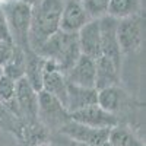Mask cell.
<instances>
[{
    "label": "cell",
    "mask_w": 146,
    "mask_h": 146,
    "mask_svg": "<svg viewBox=\"0 0 146 146\" xmlns=\"http://www.w3.org/2000/svg\"><path fill=\"white\" fill-rule=\"evenodd\" d=\"M3 75L13 79L15 82L25 78V50L19 48L18 45L13 47V56L10 62L3 67Z\"/></svg>",
    "instance_id": "obj_19"
},
{
    "label": "cell",
    "mask_w": 146,
    "mask_h": 146,
    "mask_svg": "<svg viewBox=\"0 0 146 146\" xmlns=\"http://www.w3.org/2000/svg\"><path fill=\"white\" fill-rule=\"evenodd\" d=\"M13 44L12 42H5V41H0V66L5 67L9 62L12 56H13Z\"/></svg>",
    "instance_id": "obj_23"
},
{
    "label": "cell",
    "mask_w": 146,
    "mask_h": 146,
    "mask_svg": "<svg viewBox=\"0 0 146 146\" xmlns=\"http://www.w3.org/2000/svg\"><path fill=\"white\" fill-rule=\"evenodd\" d=\"M78 42L82 56L92 60L101 57V34H100V19H91L78 32Z\"/></svg>",
    "instance_id": "obj_11"
},
{
    "label": "cell",
    "mask_w": 146,
    "mask_h": 146,
    "mask_svg": "<svg viewBox=\"0 0 146 146\" xmlns=\"http://www.w3.org/2000/svg\"><path fill=\"white\" fill-rule=\"evenodd\" d=\"M6 2H9V0H0V5H3V3H6Z\"/></svg>",
    "instance_id": "obj_30"
},
{
    "label": "cell",
    "mask_w": 146,
    "mask_h": 146,
    "mask_svg": "<svg viewBox=\"0 0 146 146\" xmlns=\"http://www.w3.org/2000/svg\"><path fill=\"white\" fill-rule=\"evenodd\" d=\"M44 92L53 95L64 107L67 95V82L62 72H58L56 64L50 60H45V66L42 72V89Z\"/></svg>",
    "instance_id": "obj_12"
},
{
    "label": "cell",
    "mask_w": 146,
    "mask_h": 146,
    "mask_svg": "<svg viewBox=\"0 0 146 146\" xmlns=\"http://www.w3.org/2000/svg\"><path fill=\"white\" fill-rule=\"evenodd\" d=\"M91 19H102L108 16L110 0H79Z\"/></svg>",
    "instance_id": "obj_20"
},
{
    "label": "cell",
    "mask_w": 146,
    "mask_h": 146,
    "mask_svg": "<svg viewBox=\"0 0 146 146\" xmlns=\"http://www.w3.org/2000/svg\"><path fill=\"white\" fill-rule=\"evenodd\" d=\"M64 78L70 85L95 89V60L80 54L76 63L64 73Z\"/></svg>",
    "instance_id": "obj_9"
},
{
    "label": "cell",
    "mask_w": 146,
    "mask_h": 146,
    "mask_svg": "<svg viewBox=\"0 0 146 146\" xmlns=\"http://www.w3.org/2000/svg\"><path fill=\"white\" fill-rule=\"evenodd\" d=\"M2 76H3V67L0 66V78H2Z\"/></svg>",
    "instance_id": "obj_29"
},
{
    "label": "cell",
    "mask_w": 146,
    "mask_h": 146,
    "mask_svg": "<svg viewBox=\"0 0 146 146\" xmlns=\"http://www.w3.org/2000/svg\"><path fill=\"white\" fill-rule=\"evenodd\" d=\"M21 126H22V121L12 114L3 104H0V130L13 133L18 137L21 131Z\"/></svg>",
    "instance_id": "obj_21"
},
{
    "label": "cell",
    "mask_w": 146,
    "mask_h": 146,
    "mask_svg": "<svg viewBox=\"0 0 146 146\" xmlns=\"http://www.w3.org/2000/svg\"><path fill=\"white\" fill-rule=\"evenodd\" d=\"M35 146H53V145H51V142H42V143H38Z\"/></svg>",
    "instance_id": "obj_28"
},
{
    "label": "cell",
    "mask_w": 146,
    "mask_h": 146,
    "mask_svg": "<svg viewBox=\"0 0 146 146\" xmlns=\"http://www.w3.org/2000/svg\"><path fill=\"white\" fill-rule=\"evenodd\" d=\"M142 7V0H110L108 16L117 21L139 15Z\"/></svg>",
    "instance_id": "obj_16"
},
{
    "label": "cell",
    "mask_w": 146,
    "mask_h": 146,
    "mask_svg": "<svg viewBox=\"0 0 146 146\" xmlns=\"http://www.w3.org/2000/svg\"><path fill=\"white\" fill-rule=\"evenodd\" d=\"M117 23L118 21L105 16L100 19V34H101V56L110 58L115 66H121V51L117 40Z\"/></svg>",
    "instance_id": "obj_8"
},
{
    "label": "cell",
    "mask_w": 146,
    "mask_h": 146,
    "mask_svg": "<svg viewBox=\"0 0 146 146\" xmlns=\"http://www.w3.org/2000/svg\"><path fill=\"white\" fill-rule=\"evenodd\" d=\"M64 0H40L31 7V25L28 42L32 51L38 48L60 31V16Z\"/></svg>",
    "instance_id": "obj_1"
},
{
    "label": "cell",
    "mask_w": 146,
    "mask_h": 146,
    "mask_svg": "<svg viewBox=\"0 0 146 146\" xmlns=\"http://www.w3.org/2000/svg\"><path fill=\"white\" fill-rule=\"evenodd\" d=\"M0 146H21V145H19V139L13 133L0 130Z\"/></svg>",
    "instance_id": "obj_25"
},
{
    "label": "cell",
    "mask_w": 146,
    "mask_h": 146,
    "mask_svg": "<svg viewBox=\"0 0 146 146\" xmlns=\"http://www.w3.org/2000/svg\"><path fill=\"white\" fill-rule=\"evenodd\" d=\"M120 79V67L111 60L101 56L95 60V89L100 91L110 86H117Z\"/></svg>",
    "instance_id": "obj_13"
},
{
    "label": "cell",
    "mask_w": 146,
    "mask_h": 146,
    "mask_svg": "<svg viewBox=\"0 0 146 146\" xmlns=\"http://www.w3.org/2000/svg\"><path fill=\"white\" fill-rule=\"evenodd\" d=\"M111 129H94L83 126L76 121H66L58 129V133L75 142H79L86 146H102L108 140V135Z\"/></svg>",
    "instance_id": "obj_6"
},
{
    "label": "cell",
    "mask_w": 146,
    "mask_h": 146,
    "mask_svg": "<svg viewBox=\"0 0 146 146\" xmlns=\"http://www.w3.org/2000/svg\"><path fill=\"white\" fill-rule=\"evenodd\" d=\"M143 21L140 15L121 19L117 23V40L120 51L135 53L142 47L143 42Z\"/></svg>",
    "instance_id": "obj_4"
},
{
    "label": "cell",
    "mask_w": 146,
    "mask_h": 146,
    "mask_svg": "<svg viewBox=\"0 0 146 146\" xmlns=\"http://www.w3.org/2000/svg\"><path fill=\"white\" fill-rule=\"evenodd\" d=\"M0 104H2V102H0Z\"/></svg>",
    "instance_id": "obj_31"
},
{
    "label": "cell",
    "mask_w": 146,
    "mask_h": 146,
    "mask_svg": "<svg viewBox=\"0 0 146 146\" xmlns=\"http://www.w3.org/2000/svg\"><path fill=\"white\" fill-rule=\"evenodd\" d=\"M91 21L79 0H64L60 16V31L67 34H78Z\"/></svg>",
    "instance_id": "obj_10"
},
{
    "label": "cell",
    "mask_w": 146,
    "mask_h": 146,
    "mask_svg": "<svg viewBox=\"0 0 146 146\" xmlns=\"http://www.w3.org/2000/svg\"><path fill=\"white\" fill-rule=\"evenodd\" d=\"M34 53H36L45 60L53 62L58 72H62L64 75L80 57L78 34L57 31Z\"/></svg>",
    "instance_id": "obj_2"
},
{
    "label": "cell",
    "mask_w": 146,
    "mask_h": 146,
    "mask_svg": "<svg viewBox=\"0 0 146 146\" xmlns=\"http://www.w3.org/2000/svg\"><path fill=\"white\" fill-rule=\"evenodd\" d=\"M69 120V113L58 100L44 91L38 92V121L45 129H60Z\"/></svg>",
    "instance_id": "obj_5"
},
{
    "label": "cell",
    "mask_w": 146,
    "mask_h": 146,
    "mask_svg": "<svg viewBox=\"0 0 146 146\" xmlns=\"http://www.w3.org/2000/svg\"><path fill=\"white\" fill-rule=\"evenodd\" d=\"M44 66H45V58L34 53L32 50H25V79L36 92L42 89Z\"/></svg>",
    "instance_id": "obj_15"
},
{
    "label": "cell",
    "mask_w": 146,
    "mask_h": 146,
    "mask_svg": "<svg viewBox=\"0 0 146 146\" xmlns=\"http://www.w3.org/2000/svg\"><path fill=\"white\" fill-rule=\"evenodd\" d=\"M107 143L110 146H145L135 133L121 126H115L110 130Z\"/></svg>",
    "instance_id": "obj_17"
},
{
    "label": "cell",
    "mask_w": 146,
    "mask_h": 146,
    "mask_svg": "<svg viewBox=\"0 0 146 146\" xmlns=\"http://www.w3.org/2000/svg\"><path fill=\"white\" fill-rule=\"evenodd\" d=\"M94 104H96V89H86V88H80L67 83L64 110L69 114Z\"/></svg>",
    "instance_id": "obj_14"
},
{
    "label": "cell",
    "mask_w": 146,
    "mask_h": 146,
    "mask_svg": "<svg viewBox=\"0 0 146 146\" xmlns=\"http://www.w3.org/2000/svg\"><path fill=\"white\" fill-rule=\"evenodd\" d=\"M2 9L13 44L22 50H31L28 42L31 25V7L16 2V0H9V2L2 5Z\"/></svg>",
    "instance_id": "obj_3"
},
{
    "label": "cell",
    "mask_w": 146,
    "mask_h": 146,
    "mask_svg": "<svg viewBox=\"0 0 146 146\" xmlns=\"http://www.w3.org/2000/svg\"><path fill=\"white\" fill-rule=\"evenodd\" d=\"M16 2H19V3H23V5H27V6L32 7L34 5H36V3H38L40 0H16Z\"/></svg>",
    "instance_id": "obj_27"
},
{
    "label": "cell",
    "mask_w": 146,
    "mask_h": 146,
    "mask_svg": "<svg viewBox=\"0 0 146 146\" xmlns=\"http://www.w3.org/2000/svg\"><path fill=\"white\" fill-rule=\"evenodd\" d=\"M58 135H60V133H58ZM58 140H62V142H60V146H86V145H82V143H79V142L72 140V139H69V137H66V136H63V135H60ZM53 146H54V145H53Z\"/></svg>",
    "instance_id": "obj_26"
},
{
    "label": "cell",
    "mask_w": 146,
    "mask_h": 146,
    "mask_svg": "<svg viewBox=\"0 0 146 146\" xmlns=\"http://www.w3.org/2000/svg\"><path fill=\"white\" fill-rule=\"evenodd\" d=\"M0 41L13 44L12 36H10V32H9V28H7V22H6L5 13H3V9H2V5H0Z\"/></svg>",
    "instance_id": "obj_24"
},
{
    "label": "cell",
    "mask_w": 146,
    "mask_h": 146,
    "mask_svg": "<svg viewBox=\"0 0 146 146\" xmlns=\"http://www.w3.org/2000/svg\"><path fill=\"white\" fill-rule=\"evenodd\" d=\"M69 118L72 121H76V123H80L88 127H94V129H113L118 126V120L115 114L105 111L98 104L85 107L75 113H70Z\"/></svg>",
    "instance_id": "obj_7"
},
{
    "label": "cell",
    "mask_w": 146,
    "mask_h": 146,
    "mask_svg": "<svg viewBox=\"0 0 146 146\" xmlns=\"http://www.w3.org/2000/svg\"><path fill=\"white\" fill-rule=\"evenodd\" d=\"M15 91H16V82L13 79L7 78L6 75L0 78V102L3 105L15 98Z\"/></svg>",
    "instance_id": "obj_22"
},
{
    "label": "cell",
    "mask_w": 146,
    "mask_h": 146,
    "mask_svg": "<svg viewBox=\"0 0 146 146\" xmlns=\"http://www.w3.org/2000/svg\"><path fill=\"white\" fill-rule=\"evenodd\" d=\"M96 104L105 111L114 114L121 104V91L117 86H110L96 91Z\"/></svg>",
    "instance_id": "obj_18"
}]
</instances>
